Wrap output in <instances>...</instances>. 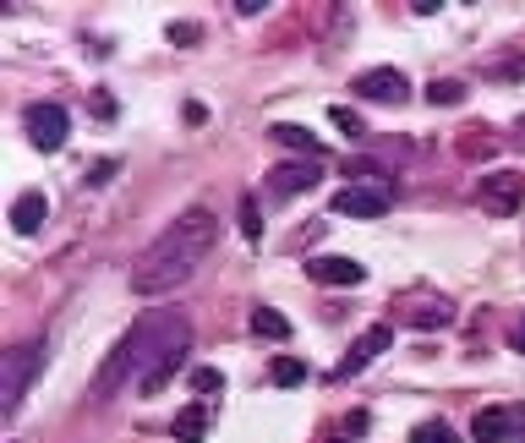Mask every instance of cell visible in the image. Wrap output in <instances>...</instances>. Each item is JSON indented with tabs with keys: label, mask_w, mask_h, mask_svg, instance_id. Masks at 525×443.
<instances>
[{
	"label": "cell",
	"mask_w": 525,
	"mask_h": 443,
	"mask_svg": "<svg viewBox=\"0 0 525 443\" xmlns=\"http://www.w3.org/2000/svg\"><path fill=\"white\" fill-rule=\"evenodd\" d=\"M515 137H525V115H520V121H515Z\"/></svg>",
	"instance_id": "cell-30"
},
{
	"label": "cell",
	"mask_w": 525,
	"mask_h": 443,
	"mask_svg": "<svg viewBox=\"0 0 525 443\" xmlns=\"http://www.w3.org/2000/svg\"><path fill=\"white\" fill-rule=\"evenodd\" d=\"M44 219H50V197L44 192H22L17 203H11V230H22V236H33Z\"/></svg>",
	"instance_id": "cell-12"
},
{
	"label": "cell",
	"mask_w": 525,
	"mask_h": 443,
	"mask_svg": "<svg viewBox=\"0 0 525 443\" xmlns=\"http://www.w3.org/2000/svg\"><path fill=\"white\" fill-rule=\"evenodd\" d=\"M274 383H279V389H296V383H307V361L279 356V361H274Z\"/></svg>",
	"instance_id": "cell-20"
},
{
	"label": "cell",
	"mask_w": 525,
	"mask_h": 443,
	"mask_svg": "<svg viewBox=\"0 0 525 443\" xmlns=\"http://www.w3.org/2000/svg\"><path fill=\"white\" fill-rule=\"evenodd\" d=\"M471 438L476 443H509L515 438V416H509V405H482L471 422Z\"/></svg>",
	"instance_id": "cell-10"
},
{
	"label": "cell",
	"mask_w": 525,
	"mask_h": 443,
	"mask_svg": "<svg viewBox=\"0 0 525 443\" xmlns=\"http://www.w3.org/2000/svg\"><path fill=\"white\" fill-rule=\"evenodd\" d=\"M241 17H258V11H268V0H236Z\"/></svg>",
	"instance_id": "cell-28"
},
{
	"label": "cell",
	"mask_w": 525,
	"mask_h": 443,
	"mask_svg": "<svg viewBox=\"0 0 525 443\" xmlns=\"http://www.w3.org/2000/svg\"><path fill=\"white\" fill-rule=\"evenodd\" d=\"M361 433H367V411H350V422H340V427H329L318 443H356Z\"/></svg>",
	"instance_id": "cell-18"
},
{
	"label": "cell",
	"mask_w": 525,
	"mask_h": 443,
	"mask_svg": "<svg viewBox=\"0 0 525 443\" xmlns=\"http://www.w3.org/2000/svg\"><path fill=\"white\" fill-rule=\"evenodd\" d=\"M268 143H279V148H290V154H307V159H318L323 154V143L307 132V126H268Z\"/></svg>",
	"instance_id": "cell-14"
},
{
	"label": "cell",
	"mask_w": 525,
	"mask_h": 443,
	"mask_svg": "<svg viewBox=\"0 0 525 443\" xmlns=\"http://www.w3.org/2000/svg\"><path fill=\"white\" fill-rule=\"evenodd\" d=\"M241 236H247L252 241V247H258V241H263V214H258V197H241Z\"/></svg>",
	"instance_id": "cell-19"
},
{
	"label": "cell",
	"mask_w": 525,
	"mask_h": 443,
	"mask_svg": "<svg viewBox=\"0 0 525 443\" xmlns=\"http://www.w3.org/2000/svg\"><path fill=\"white\" fill-rule=\"evenodd\" d=\"M350 93L367 104H405L411 99V83H405V72H394V66H372V72H361Z\"/></svg>",
	"instance_id": "cell-8"
},
{
	"label": "cell",
	"mask_w": 525,
	"mask_h": 443,
	"mask_svg": "<svg viewBox=\"0 0 525 443\" xmlns=\"http://www.w3.org/2000/svg\"><path fill=\"white\" fill-rule=\"evenodd\" d=\"M214 236H219L214 208L192 203L186 214H175L170 230H159V236L143 247V258L132 263V290H137V296H165V290L186 285V279L208 263Z\"/></svg>",
	"instance_id": "cell-1"
},
{
	"label": "cell",
	"mask_w": 525,
	"mask_h": 443,
	"mask_svg": "<svg viewBox=\"0 0 525 443\" xmlns=\"http://www.w3.org/2000/svg\"><path fill=\"white\" fill-rule=\"evenodd\" d=\"M476 203H482L487 214L509 219V214H520V203H525V181L515 170H493V176L476 181Z\"/></svg>",
	"instance_id": "cell-4"
},
{
	"label": "cell",
	"mask_w": 525,
	"mask_h": 443,
	"mask_svg": "<svg viewBox=\"0 0 525 443\" xmlns=\"http://www.w3.org/2000/svg\"><path fill=\"white\" fill-rule=\"evenodd\" d=\"M181 361H186V351H170L165 361H159V367L154 372H148V378L143 383H137V394H159V389H165V383L175 378V372H181Z\"/></svg>",
	"instance_id": "cell-16"
},
{
	"label": "cell",
	"mask_w": 525,
	"mask_h": 443,
	"mask_svg": "<svg viewBox=\"0 0 525 443\" xmlns=\"http://www.w3.org/2000/svg\"><path fill=\"white\" fill-rule=\"evenodd\" d=\"M66 132H72V115H66L61 104H33L28 110V137H33L39 154H61Z\"/></svg>",
	"instance_id": "cell-6"
},
{
	"label": "cell",
	"mask_w": 525,
	"mask_h": 443,
	"mask_svg": "<svg viewBox=\"0 0 525 443\" xmlns=\"http://www.w3.org/2000/svg\"><path fill=\"white\" fill-rule=\"evenodd\" d=\"M186 345H192V323H186L181 312H148V318H137L132 329H126V340L99 361V372H93V383H88V405H104L110 394H121L126 383H143L170 351H186Z\"/></svg>",
	"instance_id": "cell-2"
},
{
	"label": "cell",
	"mask_w": 525,
	"mask_h": 443,
	"mask_svg": "<svg viewBox=\"0 0 525 443\" xmlns=\"http://www.w3.org/2000/svg\"><path fill=\"white\" fill-rule=\"evenodd\" d=\"M203 433H208V405H203V400L181 405V416L170 422V438H175V443H203Z\"/></svg>",
	"instance_id": "cell-13"
},
{
	"label": "cell",
	"mask_w": 525,
	"mask_h": 443,
	"mask_svg": "<svg viewBox=\"0 0 525 443\" xmlns=\"http://www.w3.org/2000/svg\"><path fill=\"white\" fill-rule=\"evenodd\" d=\"M192 389L197 394H219V389H225V372H219V367H197L192 372Z\"/></svg>",
	"instance_id": "cell-22"
},
{
	"label": "cell",
	"mask_w": 525,
	"mask_h": 443,
	"mask_svg": "<svg viewBox=\"0 0 525 443\" xmlns=\"http://www.w3.org/2000/svg\"><path fill=\"white\" fill-rule=\"evenodd\" d=\"M394 203V186H340L329 197V214H345V219H378L389 214Z\"/></svg>",
	"instance_id": "cell-5"
},
{
	"label": "cell",
	"mask_w": 525,
	"mask_h": 443,
	"mask_svg": "<svg viewBox=\"0 0 525 443\" xmlns=\"http://www.w3.org/2000/svg\"><path fill=\"white\" fill-rule=\"evenodd\" d=\"M252 334H258V340H290V318L274 307H258L252 312Z\"/></svg>",
	"instance_id": "cell-15"
},
{
	"label": "cell",
	"mask_w": 525,
	"mask_h": 443,
	"mask_svg": "<svg viewBox=\"0 0 525 443\" xmlns=\"http://www.w3.org/2000/svg\"><path fill=\"white\" fill-rule=\"evenodd\" d=\"M329 121L340 126L345 137H361V115H356V110H345V104H334V110H329Z\"/></svg>",
	"instance_id": "cell-24"
},
{
	"label": "cell",
	"mask_w": 525,
	"mask_h": 443,
	"mask_svg": "<svg viewBox=\"0 0 525 443\" xmlns=\"http://www.w3.org/2000/svg\"><path fill=\"white\" fill-rule=\"evenodd\" d=\"M88 110L99 115V121H115V93L110 88H93L88 93Z\"/></svg>",
	"instance_id": "cell-23"
},
{
	"label": "cell",
	"mask_w": 525,
	"mask_h": 443,
	"mask_svg": "<svg viewBox=\"0 0 525 443\" xmlns=\"http://www.w3.org/2000/svg\"><path fill=\"white\" fill-rule=\"evenodd\" d=\"M110 176H115V165H110V159H104V165H93V170H88V186H104Z\"/></svg>",
	"instance_id": "cell-27"
},
{
	"label": "cell",
	"mask_w": 525,
	"mask_h": 443,
	"mask_svg": "<svg viewBox=\"0 0 525 443\" xmlns=\"http://www.w3.org/2000/svg\"><path fill=\"white\" fill-rule=\"evenodd\" d=\"M44 356H50V345L44 340H22V345H11L6 361H0V416L6 422H17V411H22V400H28V383L44 372Z\"/></svg>",
	"instance_id": "cell-3"
},
{
	"label": "cell",
	"mask_w": 525,
	"mask_h": 443,
	"mask_svg": "<svg viewBox=\"0 0 525 443\" xmlns=\"http://www.w3.org/2000/svg\"><path fill=\"white\" fill-rule=\"evenodd\" d=\"M460 154H465V159H487V154H493V143H487L482 132H465V137H460Z\"/></svg>",
	"instance_id": "cell-25"
},
{
	"label": "cell",
	"mask_w": 525,
	"mask_h": 443,
	"mask_svg": "<svg viewBox=\"0 0 525 443\" xmlns=\"http://www.w3.org/2000/svg\"><path fill=\"white\" fill-rule=\"evenodd\" d=\"M389 345H394V329H389V323H372V329H367V334H361V340L345 351V361L334 367V378H340V383H345V378H361V372H367L372 361L389 351Z\"/></svg>",
	"instance_id": "cell-9"
},
{
	"label": "cell",
	"mask_w": 525,
	"mask_h": 443,
	"mask_svg": "<svg viewBox=\"0 0 525 443\" xmlns=\"http://www.w3.org/2000/svg\"><path fill=\"white\" fill-rule=\"evenodd\" d=\"M170 44H197V28H192V22H175V28H170Z\"/></svg>",
	"instance_id": "cell-26"
},
{
	"label": "cell",
	"mask_w": 525,
	"mask_h": 443,
	"mask_svg": "<svg viewBox=\"0 0 525 443\" xmlns=\"http://www.w3.org/2000/svg\"><path fill=\"white\" fill-rule=\"evenodd\" d=\"M509 345H515V351H525V312H520V323H515V334H509Z\"/></svg>",
	"instance_id": "cell-29"
},
{
	"label": "cell",
	"mask_w": 525,
	"mask_h": 443,
	"mask_svg": "<svg viewBox=\"0 0 525 443\" xmlns=\"http://www.w3.org/2000/svg\"><path fill=\"white\" fill-rule=\"evenodd\" d=\"M465 99V83H454V77H438V83H427V104H438V110H449V104Z\"/></svg>",
	"instance_id": "cell-17"
},
{
	"label": "cell",
	"mask_w": 525,
	"mask_h": 443,
	"mask_svg": "<svg viewBox=\"0 0 525 443\" xmlns=\"http://www.w3.org/2000/svg\"><path fill=\"white\" fill-rule=\"evenodd\" d=\"M318 181H323L318 159H290V165H274L263 176V186H268V197H274V203H290L296 192H307V186H318Z\"/></svg>",
	"instance_id": "cell-7"
},
{
	"label": "cell",
	"mask_w": 525,
	"mask_h": 443,
	"mask_svg": "<svg viewBox=\"0 0 525 443\" xmlns=\"http://www.w3.org/2000/svg\"><path fill=\"white\" fill-rule=\"evenodd\" d=\"M307 279H318V285H361L367 279V268L356 258H312L307 263Z\"/></svg>",
	"instance_id": "cell-11"
},
{
	"label": "cell",
	"mask_w": 525,
	"mask_h": 443,
	"mask_svg": "<svg viewBox=\"0 0 525 443\" xmlns=\"http://www.w3.org/2000/svg\"><path fill=\"white\" fill-rule=\"evenodd\" d=\"M411 443H460V438H454L449 422H416L411 427Z\"/></svg>",
	"instance_id": "cell-21"
}]
</instances>
